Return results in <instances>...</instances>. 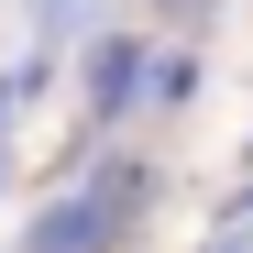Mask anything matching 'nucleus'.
<instances>
[{
  "instance_id": "nucleus-1",
  "label": "nucleus",
  "mask_w": 253,
  "mask_h": 253,
  "mask_svg": "<svg viewBox=\"0 0 253 253\" xmlns=\"http://www.w3.org/2000/svg\"><path fill=\"white\" fill-rule=\"evenodd\" d=\"M110 231L121 220H110L99 198H66V209H44V220L22 231V253H110Z\"/></svg>"
},
{
  "instance_id": "nucleus-2",
  "label": "nucleus",
  "mask_w": 253,
  "mask_h": 253,
  "mask_svg": "<svg viewBox=\"0 0 253 253\" xmlns=\"http://www.w3.org/2000/svg\"><path fill=\"white\" fill-rule=\"evenodd\" d=\"M132 77H143V55L110 33V44L88 55V110H99V121H110V110H132Z\"/></svg>"
},
{
  "instance_id": "nucleus-3",
  "label": "nucleus",
  "mask_w": 253,
  "mask_h": 253,
  "mask_svg": "<svg viewBox=\"0 0 253 253\" xmlns=\"http://www.w3.org/2000/svg\"><path fill=\"white\" fill-rule=\"evenodd\" d=\"M209 253H253V220H231V231H220V242H209Z\"/></svg>"
}]
</instances>
